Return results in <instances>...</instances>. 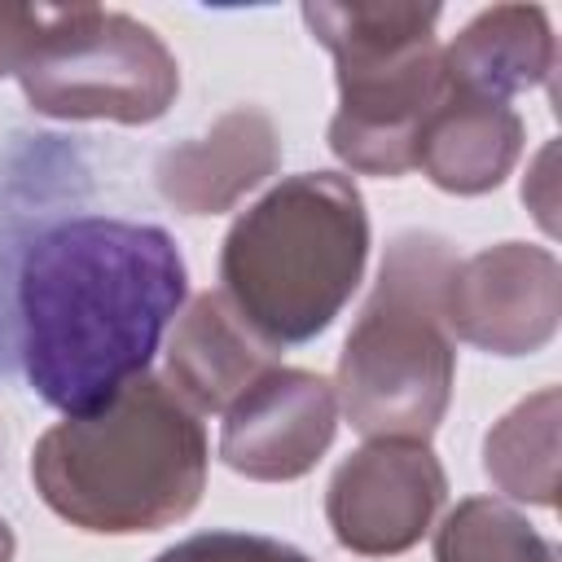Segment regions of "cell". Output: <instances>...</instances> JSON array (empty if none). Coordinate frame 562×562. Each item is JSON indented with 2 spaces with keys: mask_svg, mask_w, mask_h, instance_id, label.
Returning <instances> with one entry per match:
<instances>
[{
  "mask_svg": "<svg viewBox=\"0 0 562 562\" xmlns=\"http://www.w3.org/2000/svg\"><path fill=\"white\" fill-rule=\"evenodd\" d=\"M189 299V268L158 224L75 215L44 228L18 268L26 386L61 417L145 378Z\"/></svg>",
  "mask_w": 562,
  "mask_h": 562,
  "instance_id": "obj_1",
  "label": "cell"
},
{
  "mask_svg": "<svg viewBox=\"0 0 562 562\" xmlns=\"http://www.w3.org/2000/svg\"><path fill=\"white\" fill-rule=\"evenodd\" d=\"M211 443L202 417L145 373L110 404L61 417L31 452L40 501L79 531L140 536L189 518L206 492Z\"/></svg>",
  "mask_w": 562,
  "mask_h": 562,
  "instance_id": "obj_2",
  "label": "cell"
},
{
  "mask_svg": "<svg viewBox=\"0 0 562 562\" xmlns=\"http://www.w3.org/2000/svg\"><path fill=\"white\" fill-rule=\"evenodd\" d=\"M369 263V211L351 176L299 171L250 202L220 246V294L277 351L321 338Z\"/></svg>",
  "mask_w": 562,
  "mask_h": 562,
  "instance_id": "obj_3",
  "label": "cell"
},
{
  "mask_svg": "<svg viewBox=\"0 0 562 562\" xmlns=\"http://www.w3.org/2000/svg\"><path fill=\"white\" fill-rule=\"evenodd\" d=\"M457 250L430 228L391 237L373 294L338 356V413L364 439H430L457 382L443 290Z\"/></svg>",
  "mask_w": 562,
  "mask_h": 562,
  "instance_id": "obj_4",
  "label": "cell"
},
{
  "mask_svg": "<svg viewBox=\"0 0 562 562\" xmlns=\"http://www.w3.org/2000/svg\"><path fill=\"white\" fill-rule=\"evenodd\" d=\"M439 4L404 0H307L303 22L334 57L338 110L329 149L360 176L417 171V132L443 88Z\"/></svg>",
  "mask_w": 562,
  "mask_h": 562,
  "instance_id": "obj_5",
  "label": "cell"
},
{
  "mask_svg": "<svg viewBox=\"0 0 562 562\" xmlns=\"http://www.w3.org/2000/svg\"><path fill=\"white\" fill-rule=\"evenodd\" d=\"M13 79L35 114L66 123L140 127L162 119L180 92V66L162 35L101 4H48Z\"/></svg>",
  "mask_w": 562,
  "mask_h": 562,
  "instance_id": "obj_6",
  "label": "cell"
},
{
  "mask_svg": "<svg viewBox=\"0 0 562 562\" xmlns=\"http://www.w3.org/2000/svg\"><path fill=\"white\" fill-rule=\"evenodd\" d=\"M448 501V474L430 439H364L325 487L334 540L360 558L413 549Z\"/></svg>",
  "mask_w": 562,
  "mask_h": 562,
  "instance_id": "obj_7",
  "label": "cell"
},
{
  "mask_svg": "<svg viewBox=\"0 0 562 562\" xmlns=\"http://www.w3.org/2000/svg\"><path fill=\"white\" fill-rule=\"evenodd\" d=\"M452 338L492 356H531L558 334L562 268L549 246L496 241L452 263L443 290Z\"/></svg>",
  "mask_w": 562,
  "mask_h": 562,
  "instance_id": "obj_8",
  "label": "cell"
},
{
  "mask_svg": "<svg viewBox=\"0 0 562 562\" xmlns=\"http://www.w3.org/2000/svg\"><path fill=\"white\" fill-rule=\"evenodd\" d=\"M338 395L334 382L312 369L272 364L246 386L220 426V461L255 483L303 479L334 443Z\"/></svg>",
  "mask_w": 562,
  "mask_h": 562,
  "instance_id": "obj_9",
  "label": "cell"
},
{
  "mask_svg": "<svg viewBox=\"0 0 562 562\" xmlns=\"http://www.w3.org/2000/svg\"><path fill=\"white\" fill-rule=\"evenodd\" d=\"M281 162V136L268 110L233 105L206 132L171 145L154 162V184L180 215H224L259 189Z\"/></svg>",
  "mask_w": 562,
  "mask_h": 562,
  "instance_id": "obj_10",
  "label": "cell"
},
{
  "mask_svg": "<svg viewBox=\"0 0 562 562\" xmlns=\"http://www.w3.org/2000/svg\"><path fill=\"white\" fill-rule=\"evenodd\" d=\"M522 140L527 132L509 101L465 92L443 75V88L417 132V171L443 193L479 198L514 171Z\"/></svg>",
  "mask_w": 562,
  "mask_h": 562,
  "instance_id": "obj_11",
  "label": "cell"
},
{
  "mask_svg": "<svg viewBox=\"0 0 562 562\" xmlns=\"http://www.w3.org/2000/svg\"><path fill=\"white\" fill-rule=\"evenodd\" d=\"M272 364H281L277 347H268L220 290H206L189 307H180L176 329L167 338L162 378L198 417H224V408Z\"/></svg>",
  "mask_w": 562,
  "mask_h": 562,
  "instance_id": "obj_12",
  "label": "cell"
},
{
  "mask_svg": "<svg viewBox=\"0 0 562 562\" xmlns=\"http://www.w3.org/2000/svg\"><path fill=\"white\" fill-rule=\"evenodd\" d=\"M558 61L549 13L540 4H492L474 13L443 48V75L479 97L514 101L549 83Z\"/></svg>",
  "mask_w": 562,
  "mask_h": 562,
  "instance_id": "obj_13",
  "label": "cell"
},
{
  "mask_svg": "<svg viewBox=\"0 0 562 562\" xmlns=\"http://www.w3.org/2000/svg\"><path fill=\"white\" fill-rule=\"evenodd\" d=\"M483 474L522 505H553L558 496V386L514 404L483 435Z\"/></svg>",
  "mask_w": 562,
  "mask_h": 562,
  "instance_id": "obj_14",
  "label": "cell"
},
{
  "mask_svg": "<svg viewBox=\"0 0 562 562\" xmlns=\"http://www.w3.org/2000/svg\"><path fill=\"white\" fill-rule=\"evenodd\" d=\"M435 562H562V558L558 544L540 536L522 509L496 496H470L435 527Z\"/></svg>",
  "mask_w": 562,
  "mask_h": 562,
  "instance_id": "obj_15",
  "label": "cell"
},
{
  "mask_svg": "<svg viewBox=\"0 0 562 562\" xmlns=\"http://www.w3.org/2000/svg\"><path fill=\"white\" fill-rule=\"evenodd\" d=\"M154 562H312V558L259 531H198L162 549Z\"/></svg>",
  "mask_w": 562,
  "mask_h": 562,
  "instance_id": "obj_16",
  "label": "cell"
},
{
  "mask_svg": "<svg viewBox=\"0 0 562 562\" xmlns=\"http://www.w3.org/2000/svg\"><path fill=\"white\" fill-rule=\"evenodd\" d=\"M44 22H48V4H0V79L18 75Z\"/></svg>",
  "mask_w": 562,
  "mask_h": 562,
  "instance_id": "obj_17",
  "label": "cell"
},
{
  "mask_svg": "<svg viewBox=\"0 0 562 562\" xmlns=\"http://www.w3.org/2000/svg\"><path fill=\"white\" fill-rule=\"evenodd\" d=\"M549 162H553V145H544L540 149V158H536V180H540V189H553V176H549ZM522 193H531V184H522ZM536 220L553 233V198H544V202H536Z\"/></svg>",
  "mask_w": 562,
  "mask_h": 562,
  "instance_id": "obj_18",
  "label": "cell"
},
{
  "mask_svg": "<svg viewBox=\"0 0 562 562\" xmlns=\"http://www.w3.org/2000/svg\"><path fill=\"white\" fill-rule=\"evenodd\" d=\"M0 448H4V435H0ZM13 553H18V540H13V527L0 518V562H13Z\"/></svg>",
  "mask_w": 562,
  "mask_h": 562,
  "instance_id": "obj_19",
  "label": "cell"
}]
</instances>
